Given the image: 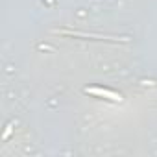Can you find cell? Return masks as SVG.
Returning a JSON list of instances; mask_svg holds the SVG:
<instances>
[{
	"label": "cell",
	"instance_id": "6da1fadb",
	"mask_svg": "<svg viewBox=\"0 0 157 157\" xmlns=\"http://www.w3.org/2000/svg\"><path fill=\"white\" fill-rule=\"evenodd\" d=\"M85 93L87 94H94V96H102L105 100H111V102H122V96L109 91V89H100V87H85Z\"/></svg>",
	"mask_w": 157,
	"mask_h": 157
}]
</instances>
